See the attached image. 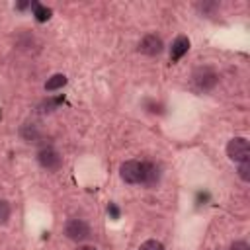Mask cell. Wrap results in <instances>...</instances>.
I'll return each mask as SVG.
<instances>
[{
  "label": "cell",
  "instance_id": "obj_6",
  "mask_svg": "<svg viewBox=\"0 0 250 250\" xmlns=\"http://www.w3.org/2000/svg\"><path fill=\"white\" fill-rule=\"evenodd\" d=\"M162 39L158 37V35H154V33H148V35H145L143 37V41H141V45H139V49H141V53H145V55H150V57H154V55H158L160 51H162Z\"/></svg>",
  "mask_w": 250,
  "mask_h": 250
},
{
  "label": "cell",
  "instance_id": "obj_13",
  "mask_svg": "<svg viewBox=\"0 0 250 250\" xmlns=\"http://www.w3.org/2000/svg\"><path fill=\"white\" fill-rule=\"evenodd\" d=\"M10 217V203L6 199H0V223H6Z\"/></svg>",
  "mask_w": 250,
  "mask_h": 250
},
{
  "label": "cell",
  "instance_id": "obj_9",
  "mask_svg": "<svg viewBox=\"0 0 250 250\" xmlns=\"http://www.w3.org/2000/svg\"><path fill=\"white\" fill-rule=\"evenodd\" d=\"M20 133H21V137H23L27 143H35V141L41 139V129H39L35 123H25Z\"/></svg>",
  "mask_w": 250,
  "mask_h": 250
},
{
  "label": "cell",
  "instance_id": "obj_17",
  "mask_svg": "<svg viewBox=\"0 0 250 250\" xmlns=\"http://www.w3.org/2000/svg\"><path fill=\"white\" fill-rule=\"evenodd\" d=\"M107 213H109L113 219H119V209H117L113 203H109V207H107Z\"/></svg>",
  "mask_w": 250,
  "mask_h": 250
},
{
  "label": "cell",
  "instance_id": "obj_11",
  "mask_svg": "<svg viewBox=\"0 0 250 250\" xmlns=\"http://www.w3.org/2000/svg\"><path fill=\"white\" fill-rule=\"evenodd\" d=\"M31 8H33V16L37 21H47L51 18V8H45L37 2H31Z\"/></svg>",
  "mask_w": 250,
  "mask_h": 250
},
{
  "label": "cell",
  "instance_id": "obj_12",
  "mask_svg": "<svg viewBox=\"0 0 250 250\" xmlns=\"http://www.w3.org/2000/svg\"><path fill=\"white\" fill-rule=\"evenodd\" d=\"M238 176H240L244 182H248V180H250V160H248V162H240V164H238Z\"/></svg>",
  "mask_w": 250,
  "mask_h": 250
},
{
  "label": "cell",
  "instance_id": "obj_18",
  "mask_svg": "<svg viewBox=\"0 0 250 250\" xmlns=\"http://www.w3.org/2000/svg\"><path fill=\"white\" fill-rule=\"evenodd\" d=\"M78 250H98V248H94V246H82V248H78Z\"/></svg>",
  "mask_w": 250,
  "mask_h": 250
},
{
  "label": "cell",
  "instance_id": "obj_15",
  "mask_svg": "<svg viewBox=\"0 0 250 250\" xmlns=\"http://www.w3.org/2000/svg\"><path fill=\"white\" fill-rule=\"evenodd\" d=\"M62 102V98H57V100H49V102H43L41 104V111H53L59 104Z\"/></svg>",
  "mask_w": 250,
  "mask_h": 250
},
{
  "label": "cell",
  "instance_id": "obj_2",
  "mask_svg": "<svg viewBox=\"0 0 250 250\" xmlns=\"http://www.w3.org/2000/svg\"><path fill=\"white\" fill-rule=\"evenodd\" d=\"M121 180L127 184H141L143 182V162L139 160H127L119 166Z\"/></svg>",
  "mask_w": 250,
  "mask_h": 250
},
{
  "label": "cell",
  "instance_id": "obj_8",
  "mask_svg": "<svg viewBox=\"0 0 250 250\" xmlns=\"http://www.w3.org/2000/svg\"><path fill=\"white\" fill-rule=\"evenodd\" d=\"M188 49H189V39H188V37H184V35L176 37V41L172 43L170 59H172V61H180V59H182V57L188 53Z\"/></svg>",
  "mask_w": 250,
  "mask_h": 250
},
{
  "label": "cell",
  "instance_id": "obj_3",
  "mask_svg": "<svg viewBox=\"0 0 250 250\" xmlns=\"http://www.w3.org/2000/svg\"><path fill=\"white\" fill-rule=\"evenodd\" d=\"M64 234H66L70 240H74V242H82V240H86V238L90 236V227H88V223L82 221V219H72V221L66 223Z\"/></svg>",
  "mask_w": 250,
  "mask_h": 250
},
{
  "label": "cell",
  "instance_id": "obj_14",
  "mask_svg": "<svg viewBox=\"0 0 250 250\" xmlns=\"http://www.w3.org/2000/svg\"><path fill=\"white\" fill-rule=\"evenodd\" d=\"M139 250H164V246H162L158 240H145V242L139 246Z\"/></svg>",
  "mask_w": 250,
  "mask_h": 250
},
{
  "label": "cell",
  "instance_id": "obj_7",
  "mask_svg": "<svg viewBox=\"0 0 250 250\" xmlns=\"http://www.w3.org/2000/svg\"><path fill=\"white\" fill-rule=\"evenodd\" d=\"M158 178H160L158 166L152 164V162H143V182H141V184L152 188V186L158 182Z\"/></svg>",
  "mask_w": 250,
  "mask_h": 250
},
{
  "label": "cell",
  "instance_id": "obj_5",
  "mask_svg": "<svg viewBox=\"0 0 250 250\" xmlns=\"http://www.w3.org/2000/svg\"><path fill=\"white\" fill-rule=\"evenodd\" d=\"M219 76L211 70V68H199L195 74H193V82L199 90H211L215 84H217Z\"/></svg>",
  "mask_w": 250,
  "mask_h": 250
},
{
  "label": "cell",
  "instance_id": "obj_1",
  "mask_svg": "<svg viewBox=\"0 0 250 250\" xmlns=\"http://www.w3.org/2000/svg\"><path fill=\"white\" fill-rule=\"evenodd\" d=\"M227 154H229L230 160H234L238 164L240 162H248L250 160V145H248V141L244 137L230 139L229 145H227Z\"/></svg>",
  "mask_w": 250,
  "mask_h": 250
},
{
  "label": "cell",
  "instance_id": "obj_4",
  "mask_svg": "<svg viewBox=\"0 0 250 250\" xmlns=\"http://www.w3.org/2000/svg\"><path fill=\"white\" fill-rule=\"evenodd\" d=\"M37 160H39V164H41L45 170H59L61 164H62L61 154H59L53 146H43V148L37 152Z\"/></svg>",
  "mask_w": 250,
  "mask_h": 250
},
{
  "label": "cell",
  "instance_id": "obj_16",
  "mask_svg": "<svg viewBox=\"0 0 250 250\" xmlns=\"http://www.w3.org/2000/svg\"><path fill=\"white\" fill-rule=\"evenodd\" d=\"M230 250H250V246H248L244 240H236V242H232Z\"/></svg>",
  "mask_w": 250,
  "mask_h": 250
},
{
  "label": "cell",
  "instance_id": "obj_10",
  "mask_svg": "<svg viewBox=\"0 0 250 250\" xmlns=\"http://www.w3.org/2000/svg\"><path fill=\"white\" fill-rule=\"evenodd\" d=\"M66 84V76L64 74H53L47 82H45V90H49V92H53V90H59V88H62Z\"/></svg>",
  "mask_w": 250,
  "mask_h": 250
}]
</instances>
